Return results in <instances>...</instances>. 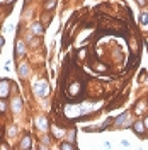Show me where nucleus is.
I'll list each match as a JSON object with an SVG mask.
<instances>
[{
  "instance_id": "nucleus-19",
  "label": "nucleus",
  "mask_w": 148,
  "mask_h": 150,
  "mask_svg": "<svg viewBox=\"0 0 148 150\" xmlns=\"http://www.w3.org/2000/svg\"><path fill=\"white\" fill-rule=\"evenodd\" d=\"M147 2H148V0H136V4H138L140 7H145V5H147Z\"/></svg>"
},
{
  "instance_id": "nucleus-12",
  "label": "nucleus",
  "mask_w": 148,
  "mask_h": 150,
  "mask_svg": "<svg viewBox=\"0 0 148 150\" xmlns=\"http://www.w3.org/2000/svg\"><path fill=\"white\" fill-rule=\"evenodd\" d=\"M31 147H32V145H31V135H26V137H24V138H22V140H20V149H31Z\"/></svg>"
},
{
  "instance_id": "nucleus-17",
  "label": "nucleus",
  "mask_w": 148,
  "mask_h": 150,
  "mask_svg": "<svg viewBox=\"0 0 148 150\" xmlns=\"http://www.w3.org/2000/svg\"><path fill=\"white\" fill-rule=\"evenodd\" d=\"M121 147H123V149H130L131 145H130V142L128 140H121Z\"/></svg>"
},
{
  "instance_id": "nucleus-16",
  "label": "nucleus",
  "mask_w": 148,
  "mask_h": 150,
  "mask_svg": "<svg viewBox=\"0 0 148 150\" xmlns=\"http://www.w3.org/2000/svg\"><path fill=\"white\" fill-rule=\"evenodd\" d=\"M9 135L10 137H16V135H17V128H16V126H10L9 128Z\"/></svg>"
},
{
  "instance_id": "nucleus-9",
  "label": "nucleus",
  "mask_w": 148,
  "mask_h": 150,
  "mask_svg": "<svg viewBox=\"0 0 148 150\" xmlns=\"http://www.w3.org/2000/svg\"><path fill=\"white\" fill-rule=\"evenodd\" d=\"M10 109H12L14 112H20L22 111V99H20V97L12 99V103H10Z\"/></svg>"
},
{
  "instance_id": "nucleus-11",
  "label": "nucleus",
  "mask_w": 148,
  "mask_h": 150,
  "mask_svg": "<svg viewBox=\"0 0 148 150\" xmlns=\"http://www.w3.org/2000/svg\"><path fill=\"white\" fill-rule=\"evenodd\" d=\"M60 149H61V150H77L78 147H77V143H73V142L65 140L61 145H60Z\"/></svg>"
},
{
  "instance_id": "nucleus-13",
  "label": "nucleus",
  "mask_w": 148,
  "mask_h": 150,
  "mask_svg": "<svg viewBox=\"0 0 148 150\" xmlns=\"http://www.w3.org/2000/svg\"><path fill=\"white\" fill-rule=\"evenodd\" d=\"M55 5H56V0H46L44 2V10L46 12H51V10L55 9Z\"/></svg>"
},
{
  "instance_id": "nucleus-18",
  "label": "nucleus",
  "mask_w": 148,
  "mask_h": 150,
  "mask_svg": "<svg viewBox=\"0 0 148 150\" xmlns=\"http://www.w3.org/2000/svg\"><path fill=\"white\" fill-rule=\"evenodd\" d=\"M5 109H7V104L4 103V101H0V112H4Z\"/></svg>"
},
{
  "instance_id": "nucleus-1",
  "label": "nucleus",
  "mask_w": 148,
  "mask_h": 150,
  "mask_svg": "<svg viewBox=\"0 0 148 150\" xmlns=\"http://www.w3.org/2000/svg\"><path fill=\"white\" fill-rule=\"evenodd\" d=\"M133 123H135V118H131V111H124L123 114L114 118L112 126L114 128H121V130H128V128L133 126Z\"/></svg>"
},
{
  "instance_id": "nucleus-8",
  "label": "nucleus",
  "mask_w": 148,
  "mask_h": 150,
  "mask_svg": "<svg viewBox=\"0 0 148 150\" xmlns=\"http://www.w3.org/2000/svg\"><path fill=\"white\" fill-rule=\"evenodd\" d=\"M17 74L20 79H26L29 75V65L26 62H22V63H19V68H17Z\"/></svg>"
},
{
  "instance_id": "nucleus-15",
  "label": "nucleus",
  "mask_w": 148,
  "mask_h": 150,
  "mask_svg": "<svg viewBox=\"0 0 148 150\" xmlns=\"http://www.w3.org/2000/svg\"><path fill=\"white\" fill-rule=\"evenodd\" d=\"M75 137H77V131H75V130H70V131H68V137H66V140L77 143V142H75Z\"/></svg>"
},
{
  "instance_id": "nucleus-2",
  "label": "nucleus",
  "mask_w": 148,
  "mask_h": 150,
  "mask_svg": "<svg viewBox=\"0 0 148 150\" xmlns=\"http://www.w3.org/2000/svg\"><path fill=\"white\" fill-rule=\"evenodd\" d=\"M34 94H36L37 97H46L48 94H49V85L44 79H39L34 85Z\"/></svg>"
},
{
  "instance_id": "nucleus-21",
  "label": "nucleus",
  "mask_w": 148,
  "mask_h": 150,
  "mask_svg": "<svg viewBox=\"0 0 148 150\" xmlns=\"http://www.w3.org/2000/svg\"><path fill=\"white\" fill-rule=\"evenodd\" d=\"M4 43H5V39H4V36H0V50H2V46H4Z\"/></svg>"
},
{
  "instance_id": "nucleus-5",
  "label": "nucleus",
  "mask_w": 148,
  "mask_h": 150,
  "mask_svg": "<svg viewBox=\"0 0 148 150\" xmlns=\"http://www.w3.org/2000/svg\"><path fill=\"white\" fill-rule=\"evenodd\" d=\"M36 126H37V130L43 131V133H48V130H49L48 120L44 118V116H37V118H36Z\"/></svg>"
},
{
  "instance_id": "nucleus-10",
  "label": "nucleus",
  "mask_w": 148,
  "mask_h": 150,
  "mask_svg": "<svg viewBox=\"0 0 148 150\" xmlns=\"http://www.w3.org/2000/svg\"><path fill=\"white\" fill-rule=\"evenodd\" d=\"M140 26L143 29H148V10L143 9L141 14H140Z\"/></svg>"
},
{
  "instance_id": "nucleus-7",
  "label": "nucleus",
  "mask_w": 148,
  "mask_h": 150,
  "mask_svg": "<svg viewBox=\"0 0 148 150\" xmlns=\"http://www.w3.org/2000/svg\"><path fill=\"white\" fill-rule=\"evenodd\" d=\"M26 53V43L22 39H17L16 41V51H14V58H19Z\"/></svg>"
},
{
  "instance_id": "nucleus-14",
  "label": "nucleus",
  "mask_w": 148,
  "mask_h": 150,
  "mask_svg": "<svg viewBox=\"0 0 148 150\" xmlns=\"http://www.w3.org/2000/svg\"><path fill=\"white\" fill-rule=\"evenodd\" d=\"M147 108V104H145V101H140L138 103V106L135 108V114H141V111Z\"/></svg>"
},
{
  "instance_id": "nucleus-20",
  "label": "nucleus",
  "mask_w": 148,
  "mask_h": 150,
  "mask_svg": "<svg viewBox=\"0 0 148 150\" xmlns=\"http://www.w3.org/2000/svg\"><path fill=\"white\" fill-rule=\"evenodd\" d=\"M104 147H106V149H111V147H112L111 142H104Z\"/></svg>"
},
{
  "instance_id": "nucleus-3",
  "label": "nucleus",
  "mask_w": 148,
  "mask_h": 150,
  "mask_svg": "<svg viewBox=\"0 0 148 150\" xmlns=\"http://www.w3.org/2000/svg\"><path fill=\"white\" fill-rule=\"evenodd\" d=\"M131 130H133V133H136L140 138H145V137H147V135H145L147 126H145V121H143V120H135L133 126H131Z\"/></svg>"
},
{
  "instance_id": "nucleus-23",
  "label": "nucleus",
  "mask_w": 148,
  "mask_h": 150,
  "mask_svg": "<svg viewBox=\"0 0 148 150\" xmlns=\"http://www.w3.org/2000/svg\"><path fill=\"white\" fill-rule=\"evenodd\" d=\"M147 4H148V2H147Z\"/></svg>"
},
{
  "instance_id": "nucleus-6",
  "label": "nucleus",
  "mask_w": 148,
  "mask_h": 150,
  "mask_svg": "<svg viewBox=\"0 0 148 150\" xmlns=\"http://www.w3.org/2000/svg\"><path fill=\"white\" fill-rule=\"evenodd\" d=\"M31 33L36 34V36H41V34L44 33V24H43L41 21H34V22L31 24Z\"/></svg>"
},
{
  "instance_id": "nucleus-4",
  "label": "nucleus",
  "mask_w": 148,
  "mask_h": 150,
  "mask_svg": "<svg viewBox=\"0 0 148 150\" xmlns=\"http://www.w3.org/2000/svg\"><path fill=\"white\" fill-rule=\"evenodd\" d=\"M10 80L9 79H2L0 80V99H5L9 97V92H10Z\"/></svg>"
},
{
  "instance_id": "nucleus-22",
  "label": "nucleus",
  "mask_w": 148,
  "mask_h": 150,
  "mask_svg": "<svg viewBox=\"0 0 148 150\" xmlns=\"http://www.w3.org/2000/svg\"><path fill=\"white\" fill-rule=\"evenodd\" d=\"M143 121H145V126H147V128H148V116H147V118H145V120H143Z\"/></svg>"
}]
</instances>
